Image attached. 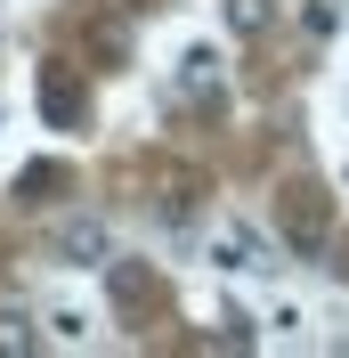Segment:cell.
<instances>
[{"label": "cell", "mask_w": 349, "mask_h": 358, "mask_svg": "<svg viewBox=\"0 0 349 358\" xmlns=\"http://www.w3.org/2000/svg\"><path fill=\"white\" fill-rule=\"evenodd\" d=\"M49 261L57 268H106L114 261V228L98 220V212H66L57 236H49Z\"/></svg>", "instance_id": "cell-1"}, {"label": "cell", "mask_w": 349, "mask_h": 358, "mask_svg": "<svg viewBox=\"0 0 349 358\" xmlns=\"http://www.w3.org/2000/svg\"><path fill=\"white\" fill-rule=\"evenodd\" d=\"M211 268H228V277H244V268H276V261H268V236H260V228H219V245H211Z\"/></svg>", "instance_id": "cell-2"}, {"label": "cell", "mask_w": 349, "mask_h": 358, "mask_svg": "<svg viewBox=\"0 0 349 358\" xmlns=\"http://www.w3.org/2000/svg\"><path fill=\"white\" fill-rule=\"evenodd\" d=\"M179 98H195V106L203 114H211L219 106V49H179Z\"/></svg>", "instance_id": "cell-3"}, {"label": "cell", "mask_w": 349, "mask_h": 358, "mask_svg": "<svg viewBox=\"0 0 349 358\" xmlns=\"http://www.w3.org/2000/svg\"><path fill=\"white\" fill-rule=\"evenodd\" d=\"M33 350H41V317L8 301V310H0V358H33Z\"/></svg>", "instance_id": "cell-4"}, {"label": "cell", "mask_w": 349, "mask_h": 358, "mask_svg": "<svg viewBox=\"0 0 349 358\" xmlns=\"http://www.w3.org/2000/svg\"><path fill=\"white\" fill-rule=\"evenodd\" d=\"M41 114H49V122H82V82L49 73V82H41Z\"/></svg>", "instance_id": "cell-5"}, {"label": "cell", "mask_w": 349, "mask_h": 358, "mask_svg": "<svg viewBox=\"0 0 349 358\" xmlns=\"http://www.w3.org/2000/svg\"><path fill=\"white\" fill-rule=\"evenodd\" d=\"M106 268H114V301H122V310H147L154 301V277L138 261H106Z\"/></svg>", "instance_id": "cell-6"}, {"label": "cell", "mask_w": 349, "mask_h": 358, "mask_svg": "<svg viewBox=\"0 0 349 358\" xmlns=\"http://www.w3.org/2000/svg\"><path fill=\"white\" fill-rule=\"evenodd\" d=\"M268 24H276V0H228V33H252L260 41Z\"/></svg>", "instance_id": "cell-7"}, {"label": "cell", "mask_w": 349, "mask_h": 358, "mask_svg": "<svg viewBox=\"0 0 349 358\" xmlns=\"http://www.w3.org/2000/svg\"><path fill=\"white\" fill-rule=\"evenodd\" d=\"M49 187H57V171L41 163V171H24V179H17V203H49Z\"/></svg>", "instance_id": "cell-8"}, {"label": "cell", "mask_w": 349, "mask_h": 358, "mask_svg": "<svg viewBox=\"0 0 349 358\" xmlns=\"http://www.w3.org/2000/svg\"><path fill=\"white\" fill-rule=\"evenodd\" d=\"M301 24H309V33H333V24H341V8H333V0H301Z\"/></svg>", "instance_id": "cell-9"}, {"label": "cell", "mask_w": 349, "mask_h": 358, "mask_svg": "<svg viewBox=\"0 0 349 358\" xmlns=\"http://www.w3.org/2000/svg\"><path fill=\"white\" fill-rule=\"evenodd\" d=\"M49 326H57V342H82V334H89L82 310H49Z\"/></svg>", "instance_id": "cell-10"}]
</instances>
